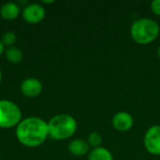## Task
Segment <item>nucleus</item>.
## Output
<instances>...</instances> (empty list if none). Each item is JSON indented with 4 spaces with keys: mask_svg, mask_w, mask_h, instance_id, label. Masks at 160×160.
<instances>
[{
    "mask_svg": "<svg viewBox=\"0 0 160 160\" xmlns=\"http://www.w3.org/2000/svg\"><path fill=\"white\" fill-rule=\"evenodd\" d=\"M1 41L4 46L12 47V45L16 42V35L13 32H6L1 38Z\"/></svg>",
    "mask_w": 160,
    "mask_h": 160,
    "instance_id": "4468645a",
    "label": "nucleus"
},
{
    "mask_svg": "<svg viewBox=\"0 0 160 160\" xmlns=\"http://www.w3.org/2000/svg\"><path fill=\"white\" fill-rule=\"evenodd\" d=\"M1 81H2V72L0 70V82H1Z\"/></svg>",
    "mask_w": 160,
    "mask_h": 160,
    "instance_id": "6ab92c4d",
    "label": "nucleus"
},
{
    "mask_svg": "<svg viewBox=\"0 0 160 160\" xmlns=\"http://www.w3.org/2000/svg\"><path fill=\"white\" fill-rule=\"evenodd\" d=\"M45 8L38 3H31L26 5L22 9V17L28 23L36 24L40 22L45 17Z\"/></svg>",
    "mask_w": 160,
    "mask_h": 160,
    "instance_id": "423d86ee",
    "label": "nucleus"
},
{
    "mask_svg": "<svg viewBox=\"0 0 160 160\" xmlns=\"http://www.w3.org/2000/svg\"><path fill=\"white\" fill-rule=\"evenodd\" d=\"M42 3H44V4H52V3H54V1H53V0H51V1L43 0V1H42Z\"/></svg>",
    "mask_w": 160,
    "mask_h": 160,
    "instance_id": "f3484780",
    "label": "nucleus"
},
{
    "mask_svg": "<svg viewBox=\"0 0 160 160\" xmlns=\"http://www.w3.org/2000/svg\"><path fill=\"white\" fill-rule=\"evenodd\" d=\"M130 37L139 45H148L154 42L159 36L158 22L151 18H140L134 21L130 26Z\"/></svg>",
    "mask_w": 160,
    "mask_h": 160,
    "instance_id": "f03ea898",
    "label": "nucleus"
},
{
    "mask_svg": "<svg viewBox=\"0 0 160 160\" xmlns=\"http://www.w3.org/2000/svg\"><path fill=\"white\" fill-rule=\"evenodd\" d=\"M143 145L149 154L160 156V125H153L145 131Z\"/></svg>",
    "mask_w": 160,
    "mask_h": 160,
    "instance_id": "39448f33",
    "label": "nucleus"
},
{
    "mask_svg": "<svg viewBox=\"0 0 160 160\" xmlns=\"http://www.w3.org/2000/svg\"><path fill=\"white\" fill-rule=\"evenodd\" d=\"M22 121V112L17 104L10 100H0V128L17 127Z\"/></svg>",
    "mask_w": 160,
    "mask_h": 160,
    "instance_id": "20e7f679",
    "label": "nucleus"
},
{
    "mask_svg": "<svg viewBox=\"0 0 160 160\" xmlns=\"http://www.w3.org/2000/svg\"><path fill=\"white\" fill-rule=\"evenodd\" d=\"M4 52H5V46L3 45L1 39H0V56H1Z\"/></svg>",
    "mask_w": 160,
    "mask_h": 160,
    "instance_id": "dca6fc26",
    "label": "nucleus"
},
{
    "mask_svg": "<svg viewBox=\"0 0 160 160\" xmlns=\"http://www.w3.org/2000/svg\"><path fill=\"white\" fill-rule=\"evenodd\" d=\"M88 160H113V155L106 147L100 146L90 150Z\"/></svg>",
    "mask_w": 160,
    "mask_h": 160,
    "instance_id": "9b49d317",
    "label": "nucleus"
},
{
    "mask_svg": "<svg viewBox=\"0 0 160 160\" xmlns=\"http://www.w3.org/2000/svg\"><path fill=\"white\" fill-rule=\"evenodd\" d=\"M151 8V11L156 15L160 17V0H154L151 2L150 5Z\"/></svg>",
    "mask_w": 160,
    "mask_h": 160,
    "instance_id": "2eb2a0df",
    "label": "nucleus"
},
{
    "mask_svg": "<svg viewBox=\"0 0 160 160\" xmlns=\"http://www.w3.org/2000/svg\"><path fill=\"white\" fill-rule=\"evenodd\" d=\"M68 152L74 157H83L90 152V146L87 141L82 139H74L68 145Z\"/></svg>",
    "mask_w": 160,
    "mask_h": 160,
    "instance_id": "1a4fd4ad",
    "label": "nucleus"
},
{
    "mask_svg": "<svg viewBox=\"0 0 160 160\" xmlns=\"http://www.w3.org/2000/svg\"><path fill=\"white\" fill-rule=\"evenodd\" d=\"M87 142H88L90 148H92V149L100 147L101 143H102V137H101L100 133H98L97 131L91 132L87 137Z\"/></svg>",
    "mask_w": 160,
    "mask_h": 160,
    "instance_id": "ddd939ff",
    "label": "nucleus"
},
{
    "mask_svg": "<svg viewBox=\"0 0 160 160\" xmlns=\"http://www.w3.org/2000/svg\"><path fill=\"white\" fill-rule=\"evenodd\" d=\"M21 12V8L19 5L14 2H8L1 6L0 8V15L5 20H14L16 19Z\"/></svg>",
    "mask_w": 160,
    "mask_h": 160,
    "instance_id": "9d476101",
    "label": "nucleus"
},
{
    "mask_svg": "<svg viewBox=\"0 0 160 160\" xmlns=\"http://www.w3.org/2000/svg\"><path fill=\"white\" fill-rule=\"evenodd\" d=\"M0 160H1V158H0Z\"/></svg>",
    "mask_w": 160,
    "mask_h": 160,
    "instance_id": "aec40b11",
    "label": "nucleus"
},
{
    "mask_svg": "<svg viewBox=\"0 0 160 160\" xmlns=\"http://www.w3.org/2000/svg\"><path fill=\"white\" fill-rule=\"evenodd\" d=\"M112 125L115 130L119 132H127L133 128L134 118L129 112L120 111L112 116Z\"/></svg>",
    "mask_w": 160,
    "mask_h": 160,
    "instance_id": "0eeeda50",
    "label": "nucleus"
},
{
    "mask_svg": "<svg viewBox=\"0 0 160 160\" xmlns=\"http://www.w3.org/2000/svg\"><path fill=\"white\" fill-rule=\"evenodd\" d=\"M5 56L7 60L10 63L17 64L20 63L22 59V52L20 49L12 46L8 47L7 50H5Z\"/></svg>",
    "mask_w": 160,
    "mask_h": 160,
    "instance_id": "f8f14e48",
    "label": "nucleus"
},
{
    "mask_svg": "<svg viewBox=\"0 0 160 160\" xmlns=\"http://www.w3.org/2000/svg\"><path fill=\"white\" fill-rule=\"evenodd\" d=\"M158 52V58L160 59V45L158 46V52Z\"/></svg>",
    "mask_w": 160,
    "mask_h": 160,
    "instance_id": "a211bd4d",
    "label": "nucleus"
},
{
    "mask_svg": "<svg viewBox=\"0 0 160 160\" xmlns=\"http://www.w3.org/2000/svg\"><path fill=\"white\" fill-rule=\"evenodd\" d=\"M42 83L36 78H27L21 83V92L27 98H36L42 91Z\"/></svg>",
    "mask_w": 160,
    "mask_h": 160,
    "instance_id": "6e6552de",
    "label": "nucleus"
},
{
    "mask_svg": "<svg viewBox=\"0 0 160 160\" xmlns=\"http://www.w3.org/2000/svg\"><path fill=\"white\" fill-rule=\"evenodd\" d=\"M47 123L49 136L56 141H63L71 138L78 128L76 119L67 113L56 114Z\"/></svg>",
    "mask_w": 160,
    "mask_h": 160,
    "instance_id": "7ed1b4c3",
    "label": "nucleus"
},
{
    "mask_svg": "<svg viewBox=\"0 0 160 160\" xmlns=\"http://www.w3.org/2000/svg\"><path fill=\"white\" fill-rule=\"evenodd\" d=\"M16 137L24 146H39L49 137L48 123L35 116L22 119L16 127Z\"/></svg>",
    "mask_w": 160,
    "mask_h": 160,
    "instance_id": "f257e3e1",
    "label": "nucleus"
}]
</instances>
